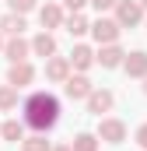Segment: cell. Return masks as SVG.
Returning a JSON list of instances; mask_svg holds the SVG:
<instances>
[{
  "label": "cell",
  "instance_id": "cell-1",
  "mask_svg": "<svg viewBox=\"0 0 147 151\" xmlns=\"http://www.w3.org/2000/svg\"><path fill=\"white\" fill-rule=\"evenodd\" d=\"M21 119H25V127H32L39 134H49L60 123V99L53 91H32L21 102Z\"/></svg>",
  "mask_w": 147,
  "mask_h": 151
},
{
  "label": "cell",
  "instance_id": "cell-2",
  "mask_svg": "<svg viewBox=\"0 0 147 151\" xmlns=\"http://www.w3.org/2000/svg\"><path fill=\"white\" fill-rule=\"evenodd\" d=\"M95 137H98L102 144H123V141H126V123L116 119V116H98Z\"/></svg>",
  "mask_w": 147,
  "mask_h": 151
},
{
  "label": "cell",
  "instance_id": "cell-3",
  "mask_svg": "<svg viewBox=\"0 0 147 151\" xmlns=\"http://www.w3.org/2000/svg\"><path fill=\"white\" fill-rule=\"evenodd\" d=\"M116 25L119 28H137L140 21H144V7H140V0H116Z\"/></svg>",
  "mask_w": 147,
  "mask_h": 151
},
{
  "label": "cell",
  "instance_id": "cell-4",
  "mask_svg": "<svg viewBox=\"0 0 147 151\" xmlns=\"http://www.w3.org/2000/svg\"><path fill=\"white\" fill-rule=\"evenodd\" d=\"M88 32H91V39H95L98 46H109V42H119V32H123V28L116 25V18L98 14V18L91 21V28H88Z\"/></svg>",
  "mask_w": 147,
  "mask_h": 151
},
{
  "label": "cell",
  "instance_id": "cell-5",
  "mask_svg": "<svg viewBox=\"0 0 147 151\" xmlns=\"http://www.w3.org/2000/svg\"><path fill=\"white\" fill-rule=\"evenodd\" d=\"M84 106H88L91 116H105V113H112V106H116V95H112L109 88H91V95L84 99Z\"/></svg>",
  "mask_w": 147,
  "mask_h": 151
},
{
  "label": "cell",
  "instance_id": "cell-6",
  "mask_svg": "<svg viewBox=\"0 0 147 151\" xmlns=\"http://www.w3.org/2000/svg\"><path fill=\"white\" fill-rule=\"evenodd\" d=\"M91 88H95V84H91L88 74H74L70 70V77L63 81V91H67V99H74V102H84V99L91 95Z\"/></svg>",
  "mask_w": 147,
  "mask_h": 151
},
{
  "label": "cell",
  "instance_id": "cell-7",
  "mask_svg": "<svg viewBox=\"0 0 147 151\" xmlns=\"http://www.w3.org/2000/svg\"><path fill=\"white\" fill-rule=\"evenodd\" d=\"M4 56H7L11 63H21V60L32 56V42L21 39V35H7V39H4Z\"/></svg>",
  "mask_w": 147,
  "mask_h": 151
},
{
  "label": "cell",
  "instance_id": "cell-8",
  "mask_svg": "<svg viewBox=\"0 0 147 151\" xmlns=\"http://www.w3.org/2000/svg\"><path fill=\"white\" fill-rule=\"evenodd\" d=\"M67 60H70V70L84 74V70H91V67H95V49H91L88 42H77V46L70 49V56H67Z\"/></svg>",
  "mask_w": 147,
  "mask_h": 151
},
{
  "label": "cell",
  "instance_id": "cell-9",
  "mask_svg": "<svg viewBox=\"0 0 147 151\" xmlns=\"http://www.w3.org/2000/svg\"><path fill=\"white\" fill-rule=\"evenodd\" d=\"M123 56H126V49H123L119 42H109V46H98L95 63H102L105 70H116V67H123Z\"/></svg>",
  "mask_w": 147,
  "mask_h": 151
},
{
  "label": "cell",
  "instance_id": "cell-10",
  "mask_svg": "<svg viewBox=\"0 0 147 151\" xmlns=\"http://www.w3.org/2000/svg\"><path fill=\"white\" fill-rule=\"evenodd\" d=\"M32 81H35V67H32L28 60L11 63V70H7V84H11V88H18V91H21V88H28Z\"/></svg>",
  "mask_w": 147,
  "mask_h": 151
},
{
  "label": "cell",
  "instance_id": "cell-11",
  "mask_svg": "<svg viewBox=\"0 0 147 151\" xmlns=\"http://www.w3.org/2000/svg\"><path fill=\"white\" fill-rule=\"evenodd\" d=\"M63 18H67V14H63V7H60V4H53V0L39 7V25H42V32L63 28Z\"/></svg>",
  "mask_w": 147,
  "mask_h": 151
},
{
  "label": "cell",
  "instance_id": "cell-12",
  "mask_svg": "<svg viewBox=\"0 0 147 151\" xmlns=\"http://www.w3.org/2000/svg\"><path fill=\"white\" fill-rule=\"evenodd\" d=\"M67 77H70V60H67V56H49V60H46V81L63 84Z\"/></svg>",
  "mask_w": 147,
  "mask_h": 151
},
{
  "label": "cell",
  "instance_id": "cell-13",
  "mask_svg": "<svg viewBox=\"0 0 147 151\" xmlns=\"http://www.w3.org/2000/svg\"><path fill=\"white\" fill-rule=\"evenodd\" d=\"M123 70H126V77H144L147 74V53L144 49L126 53V56H123Z\"/></svg>",
  "mask_w": 147,
  "mask_h": 151
},
{
  "label": "cell",
  "instance_id": "cell-14",
  "mask_svg": "<svg viewBox=\"0 0 147 151\" xmlns=\"http://www.w3.org/2000/svg\"><path fill=\"white\" fill-rule=\"evenodd\" d=\"M28 42H32V56H42V60L56 56V35H53V32H39V35L28 39Z\"/></svg>",
  "mask_w": 147,
  "mask_h": 151
},
{
  "label": "cell",
  "instance_id": "cell-15",
  "mask_svg": "<svg viewBox=\"0 0 147 151\" xmlns=\"http://www.w3.org/2000/svg\"><path fill=\"white\" fill-rule=\"evenodd\" d=\"M63 28H67V32H70L74 39H81V35H88L91 21H88V14H84V11H74L70 18H63Z\"/></svg>",
  "mask_w": 147,
  "mask_h": 151
},
{
  "label": "cell",
  "instance_id": "cell-16",
  "mask_svg": "<svg viewBox=\"0 0 147 151\" xmlns=\"http://www.w3.org/2000/svg\"><path fill=\"white\" fill-rule=\"evenodd\" d=\"M28 25H25V14H14V11H7L4 18H0V35H21Z\"/></svg>",
  "mask_w": 147,
  "mask_h": 151
},
{
  "label": "cell",
  "instance_id": "cell-17",
  "mask_svg": "<svg viewBox=\"0 0 147 151\" xmlns=\"http://www.w3.org/2000/svg\"><path fill=\"white\" fill-rule=\"evenodd\" d=\"M0 137H4L7 144H18V141L25 137V119H4V123H0Z\"/></svg>",
  "mask_w": 147,
  "mask_h": 151
},
{
  "label": "cell",
  "instance_id": "cell-18",
  "mask_svg": "<svg viewBox=\"0 0 147 151\" xmlns=\"http://www.w3.org/2000/svg\"><path fill=\"white\" fill-rule=\"evenodd\" d=\"M98 148H102V141L95 134H88V130L74 134V141H70V151H98Z\"/></svg>",
  "mask_w": 147,
  "mask_h": 151
},
{
  "label": "cell",
  "instance_id": "cell-19",
  "mask_svg": "<svg viewBox=\"0 0 147 151\" xmlns=\"http://www.w3.org/2000/svg\"><path fill=\"white\" fill-rule=\"evenodd\" d=\"M18 148L21 151H49L53 148V144H49V137H46V134H28V137H21V141H18Z\"/></svg>",
  "mask_w": 147,
  "mask_h": 151
},
{
  "label": "cell",
  "instance_id": "cell-20",
  "mask_svg": "<svg viewBox=\"0 0 147 151\" xmlns=\"http://www.w3.org/2000/svg\"><path fill=\"white\" fill-rule=\"evenodd\" d=\"M11 109H18V88L0 84V113H11Z\"/></svg>",
  "mask_w": 147,
  "mask_h": 151
},
{
  "label": "cell",
  "instance_id": "cell-21",
  "mask_svg": "<svg viewBox=\"0 0 147 151\" xmlns=\"http://www.w3.org/2000/svg\"><path fill=\"white\" fill-rule=\"evenodd\" d=\"M7 7H11L14 14H28V11L39 7V0H7Z\"/></svg>",
  "mask_w": 147,
  "mask_h": 151
},
{
  "label": "cell",
  "instance_id": "cell-22",
  "mask_svg": "<svg viewBox=\"0 0 147 151\" xmlns=\"http://www.w3.org/2000/svg\"><path fill=\"white\" fill-rule=\"evenodd\" d=\"M133 141H137V144H140V148L147 151V123H140V127L133 130Z\"/></svg>",
  "mask_w": 147,
  "mask_h": 151
},
{
  "label": "cell",
  "instance_id": "cell-23",
  "mask_svg": "<svg viewBox=\"0 0 147 151\" xmlns=\"http://www.w3.org/2000/svg\"><path fill=\"white\" fill-rule=\"evenodd\" d=\"M88 4H91L98 14H105V11H112V7H116V0H88Z\"/></svg>",
  "mask_w": 147,
  "mask_h": 151
},
{
  "label": "cell",
  "instance_id": "cell-24",
  "mask_svg": "<svg viewBox=\"0 0 147 151\" xmlns=\"http://www.w3.org/2000/svg\"><path fill=\"white\" fill-rule=\"evenodd\" d=\"M63 7H67V11H84V7H88V0H63Z\"/></svg>",
  "mask_w": 147,
  "mask_h": 151
},
{
  "label": "cell",
  "instance_id": "cell-25",
  "mask_svg": "<svg viewBox=\"0 0 147 151\" xmlns=\"http://www.w3.org/2000/svg\"><path fill=\"white\" fill-rule=\"evenodd\" d=\"M49 151H70V144H56V148H49Z\"/></svg>",
  "mask_w": 147,
  "mask_h": 151
},
{
  "label": "cell",
  "instance_id": "cell-26",
  "mask_svg": "<svg viewBox=\"0 0 147 151\" xmlns=\"http://www.w3.org/2000/svg\"><path fill=\"white\" fill-rule=\"evenodd\" d=\"M140 81H144V95H147V74H144V77H140Z\"/></svg>",
  "mask_w": 147,
  "mask_h": 151
},
{
  "label": "cell",
  "instance_id": "cell-27",
  "mask_svg": "<svg viewBox=\"0 0 147 151\" xmlns=\"http://www.w3.org/2000/svg\"><path fill=\"white\" fill-rule=\"evenodd\" d=\"M0 53H4V35H0Z\"/></svg>",
  "mask_w": 147,
  "mask_h": 151
},
{
  "label": "cell",
  "instance_id": "cell-28",
  "mask_svg": "<svg viewBox=\"0 0 147 151\" xmlns=\"http://www.w3.org/2000/svg\"><path fill=\"white\" fill-rule=\"evenodd\" d=\"M140 7H144V11H147V0H140Z\"/></svg>",
  "mask_w": 147,
  "mask_h": 151
}]
</instances>
